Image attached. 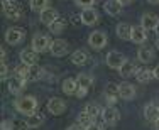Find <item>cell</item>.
<instances>
[{
	"instance_id": "cell-1",
	"label": "cell",
	"mask_w": 159,
	"mask_h": 130,
	"mask_svg": "<svg viewBox=\"0 0 159 130\" xmlns=\"http://www.w3.org/2000/svg\"><path fill=\"white\" fill-rule=\"evenodd\" d=\"M16 110L22 115L29 117V115H34L37 112V98L36 96H31V95H25V96H20L17 98L16 103H14Z\"/></svg>"
},
{
	"instance_id": "cell-3",
	"label": "cell",
	"mask_w": 159,
	"mask_h": 130,
	"mask_svg": "<svg viewBox=\"0 0 159 130\" xmlns=\"http://www.w3.org/2000/svg\"><path fill=\"white\" fill-rule=\"evenodd\" d=\"M51 43L52 41L49 39L46 34H36L32 37V49L36 52H43V51H48L51 47Z\"/></svg>"
},
{
	"instance_id": "cell-37",
	"label": "cell",
	"mask_w": 159,
	"mask_h": 130,
	"mask_svg": "<svg viewBox=\"0 0 159 130\" xmlns=\"http://www.w3.org/2000/svg\"><path fill=\"white\" fill-rule=\"evenodd\" d=\"M85 130H103V128H102V125H98V123L93 122V123L88 125V127H85Z\"/></svg>"
},
{
	"instance_id": "cell-17",
	"label": "cell",
	"mask_w": 159,
	"mask_h": 130,
	"mask_svg": "<svg viewBox=\"0 0 159 130\" xmlns=\"http://www.w3.org/2000/svg\"><path fill=\"white\" fill-rule=\"evenodd\" d=\"M157 22H159V19L154 14H146V15H142V19H141V25L146 30H156Z\"/></svg>"
},
{
	"instance_id": "cell-26",
	"label": "cell",
	"mask_w": 159,
	"mask_h": 130,
	"mask_svg": "<svg viewBox=\"0 0 159 130\" xmlns=\"http://www.w3.org/2000/svg\"><path fill=\"white\" fill-rule=\"evenodd\" d=\"M135 78H137L139 83H149L154 79V73H152V69H142L141 68L137 71V74H135Z\"/></svg>"
},
{
	"instance_id": "cell-16",
	"label": "cell",
	"mask_w": 159,
	"mask_h": 130,
	"mask_svg": "<svg viewBox=\"0 0 159 130\" xmlns=\"http://www.w3.org/2000/svg\"><path fill=\"white\" fill-rule=\"evenodd\" d=\"M130 41L134 44H144L147 41V34H146V29L142 25L139 27H132V36H130Z\"/></svg>"
},
{
	"instance_id": "cell-42",
	"label": "cell",
	"mask_w": 159,
	"mask_h": 130,
	"mask_svg": "<svg viewBox=\"0 0 159 130\" xmlns=\"http://www.w3.org/2000/svg\"><path fill=\"white\" fill-rule=\"evenodd\" d=\"M147 2H149V3H152V5H157V3H159V0H147Z\"/></svg>"
},
{
	"instance_id": "cell-10",
	"label": "cell",
	"mask_w": 159,
	"mask_h": 130,
	"mask_svg": "<svg viewBox=\"0 0 159 130\" xmlns=\"http://www.w3.org/2000/svg\"><path fill=\"white\" fill-rule=\"evenodd\" d=\"M48 110L52 115H61V113H64V110H66V103H64L61 98L54 96L48 101Z\"/></svg>"
},
{
	"instance_id": "cell-13",
	"label": "cell",
	"mask_w": 159,
	"mask_h": 130,
	"mask_svg": "<svg viewBox=\"0 0 159 130\" xmlns=\"http://www.w3.org/2000/svg\"><path fill=\"white\" fill-rule=\"evenodd\" d=\"M119 96L122 100H134L135 98V86L130 83H122L119 85Z\"/></svg>"
},
{
	"instance_id": "cell-12",
	"label": "cell",
	"mask_w": 159,
	"mask_h": 130,
	"mask_svg": "<svg viewBox=\"0 0 159 130\" xmlns=\"http://www.w3.org/2000/svg\"><path fill=\"white\" fill-rule=\"evenodd\" d=\"M122 7L124 5L119 2V0H107V2L103 3V10L108 15H112V17H117V15L122 14Z\"/></svg>"
},
{
	"instance_id": "cell-38",
	"label": "cell",
	"mask_w": 159,
	"mask_h": 130,
	"mask_svg": "<svg viewBox=\"0 0 159 130\" xmlns=\"http://www.w3.org/2000/svg\"><path fill=\"white\" fill-rule=\"evenodd\" d=\"M66 130H85V127H81V125H70V127H68Z\"/></svg>"
},
{
	"instance_id": "cell-43",
	"label": "cell",
	"mask_w": 159,
	"mask_h": 130,
	"mask_svg": "<svg viewBox=\"0 0 159 130\" xmlns=\"http://www.w3.org/2000/svg\"><path fill=\"white\" fill-rule=\"evenodd\" d=\"M154 128L159 130V120H157V122H154Z\"/></svg>"
},
{
	"instance_id": "cell-9",
	"label": "cell",
	"mask_w": 159,
	"mask_h": 130,
	"mask_svg": "<svg viewBox=\"0 0 159 130\" xmlns=\"http://www.w3.org/2000/svg\"><path fill=\"white\" fill-rule=\"evenodd\" d=\"M102 118H103L105 123L113 125V123H117V122L120 120V113H119V110H117L115 106L110 105V106H107V108H103V112H102Z\"/></svg>"
},
{
	"instance_id": "cell-4",
	"label": "cell",
	"mask_w": 159,
	"mask_h": 130,
	"mask_svg": "<svg viewBox=\"0 0 159 130\" xmlns=\"http://www.w3.org/2000/svg\"><path fill=\"white\" fill-rule=\"evenodd\" d=\"M49 51H51V54L56 56V58H63V56H66L68 51H70V44L63 39H54L51 43Z\"/></svg>"
},
{
	"instance_id": "cell-27",
	"label": "cell",
	"mask_w": 159,
	"mask_h": 130,
	"mask_svg": "<svg viewBox=\"0 0 159 130\" xmlns=\"http://www.w3.org/2000/svg\"><path fill=\"white\" fill-rule=\"evenodd\" d=\"M43 76H44V69L41 66H37V64L29 66V81H39Z\"/></svg>"
},
{
	"instance_id": "cell-8",
	"label": "cell",
	"mask_w": 159,
	"mask_h": 130,
	"mask_svg": "<svg viewBox=\"0 0 159 130\" xmlns=\"http://www.w3.org/2000/svg\"><path fill=\"white\" fill-rule=\"evenodd\" d=\"M24 39H25V32L22 29H19V27H10L5 32V41L9 44H12V46L20 44Z\"/></svg>"
},
{
	"instance_id": "cell-28",
	"label": "cell",
	"mask_w": 159,
	"mask_h": 130,
	"mask_svg": "<svg viewBox=\"0 0 159 130\" xmlns=\"http://www.w3.org/2000/svg\"><path fill=\"white\" fill-rule=\"evenodd\" d=\"M24 86H25V81H22V79L14 78L12 81H9V91H10L12 95L20 93V90H24Z\"/></svg>"
},
{
	"instance_id": "cell-40",
	"label": "cell",
	"mask_w": 159,
	"mask_h": 130,
	"mask_svg": "<svg viewBox=\"0 0 159 130\" xmlns=\"http://www.w3.org/2000/svg\"><path fill=\"white\" fill-rule=\"evenodd\" d=\"M119 2L122 3V5H129V3H132L134 0H119Z\"/></svg>"
},
{
	"instance_id": "cell-32",
	"label": "cell",
	"mask_w": 159,
	"mask_h": 130,
	"mask_svg": "<svg viewBox=\"0 0 159 130\" xmlns=\"http://www.w3.org/2000/svg\"><path fill=\"white\" fill-rule=\"evenodd\" d=\"M78 123L81 125V127H88L90 123H93V117L90 115V113H86L85 110H83V112L78 115Z\"/></svg>"
},
{
	"instance_id": "cell-2",
	"label": "cell",
	"mask_w": 159,
	"mask_h": 130,
	"mask_svg": "<svg viewBox=\"0 0 159 130\" xmlns=\"http://www.w3.org/2000/svg\"><path fill=\"white\" fill-rule=\"evenodd\" d=\"M2 10L7 15V19H12V20H16L22 15V7L14 0H2Z\"/></svg>"
},
{
	"instance_id": "cell-39",
	"label": "cell",
	"mask_w": 159,
	"mask_h": 130,
	"mask_svg": "<svg viewBox=\"0 0 159 130\" xmlns=\"http://www.w3.org/2000/svg\"><path fill=\"white\" fill-rule=\"evenodd\" d=\"M152 73H154V78H156V79H159V64H157V66L152 69Z\"/></svg>"
},
{
	"instance_id": "cell-31",
	"label": "cell",
	"mask_w": 159,
	"mask_h": 130,
	"mask_svg": "<svg viewBox=\"0 0 159 130\" xmlns=\"http://www.w3.org/2000/svg\"><path fill=\"white\" fill-rule=\"evenodd\" d=\"M64 25H66V22H64L63 19H58V20H54L49 25V30H51L52 34H61L64 30Z\"/></svg>"
},
{
	"instance_id": "cell-22",
	"label": "cell",
	"mask_w": 159,
	"mask_h": 130,
	"mask_svg": "<svg viewBox=\"0 0 159 130\" xmlns=\"http://www.w3.org/2000/svg\"><path fill=\"white\" fill-rule=\"evenodd\" d=\"M44 123V115L43 113H34V115H29L27 120H25V125H27L29 128H37L41 127V125Z\"/></svg>"
},
{
	"instance_id": "cell-11",
	"label": "cell",
	"mask_w": 159,
	"mask_h": 130,
	"mask_svg": "<svg viewBox=\"0 0 159 130\" xmlns=\"http://www.w3.org/2000/svg\"><path fill=\"white\" fill-rule=\"evenodd\" d=\"M39 19H41V22H43L44 25H51L54 20H58V19H59V15H58V10H56V9L48 7V9H44L43 12H41Z\"/></svg>"
},
{
	"instance_id": "cell-30",
	"label": "cell",
	"mask_w": 159,
	"mask_h": 130,
	"mask_svg": "<svg viewBox=\"0 0 159 130\" xmlns=\"http://www.w3.org/2000/svg\"><path fill=\"white\" fill-rule=\"evenodd\" d=\"M29 3H31L32 10H39V12L49 7V0H29Z\"/></svg>"
},
{
	"instance_id": "cell-24",
	"label": "cell",
	"mask_w": 159,
	"mask_h": 130,
	"mask_svg": "<svg viewBox=\"0 0 159 130\" xmlns=\"http://www.w3.org/2000/svg\"><path fill=\"white\" fill-rule=\"evenodd\" d=\"M63 93L64 95H75L76 93V90H78V83H76V79H73V78H68V79H64L63 81Z\"/></svg>"
},
{
	"instance_id": "cell-21",
	"label": "cell",
	"mask_w": 159,
	"mask_h": 130,
	"mask_svg": "<svg viewBox=\"0 0 159 130\" xmlns=\"http://www.w3.org/2000/svg\"><path fill=\"white\" fill-rule=\"evenodd\" d=\"M117 96H119V86L115 83H108L105 86V98H107V101L113 105L117 101Z\"/></svg>"
},
{
	"instance_id": "cell-7",
	"label": "cell",
	"mask_w": 159,
	"mask_h": 130,
	"mask_svg": "<svg viewBox=\"0 0 159 130\" xmlns=\"http://www.w3.org/2000/svg\"><path fill=\"white\" fill-rule=\"evenodd\" d=\"M107 66L108 68H112V69H120L122 68V64L125 63V58H124V54L122 52H119V51H110L107 54Z\"/></svg>"
},
{
	"instance_id": "cell-18",
	"label": "cell",
	"mask_w": 159,
	"mask_h": 130,
	"mask_svg": "<svg viewBox=\"0 0 159 130\" xmlns=\"http://www.w3.org/2000/svg\"><path fill=\"white\" fill-rule=\"evenodd\" d=\"M137 58L141 63H151L154 59V49L142 44V47H139V51H137Z\"/></svg>"
},
{
	"instance_id": "cell-19",
	"label": "cell",
	"mask_w": 159,
	"mask_h": 130,
	"mask_svg": "<svg viewBox=\"0 0 159 130\" xmlns=\"http://www.w3.org/2000/svg\"><path fill=\"white\" fill-rule=\"evenodd\" d=\"M137 71H139V68L135 66L134 63H130V61H125V63L122 64V68L119 69V73H120L122 78H130V76L137 74Z\"/></svg>"
},
{
	"instance_id": "cell-15",
	"label": "cell",
	"mask_w": 159,
	"mask_h": 130,
	"mask_svg": "<svg viewBox=\"0 0 159 130\" xmlns=\"http://www.w3.org/2000/svg\"><path fill=\"white\" fill-rule=\"evenodd\" d=\"M20 61L22 64H25V66H34V64H37V52L34 51V49H24V51L20 52Z\"/></svg>"
},
{
	"instance_id": "cell-29",
	"label": "cell",
	"mask_w": 159,
	"mask_h": 130,
	"mask_svg": "<svg viewBox=\"0 0 159 130\" xmlns=\"http://www.w3.org/2000/svg\"><path fill=\"white\" fill-rule=\"evenodd\" d=\"M14 76H16L17 79H22V81L27 83V81H29V66H25V64L17 66V68H16V73H14Z\"/></svg>"
},
{
	"instance_id": "cell-20",
	"label": "cell",
	"mask_w": 159,
	"mask_h": 130,
	"mask_svg": "<svg viewBox=\"0 0 159 130\" xmlns=\"http://www.w3.org/2000/svg\"><path fill=\"white\" fill-rule=\"evenodd\" d=\"M132 36V25L125 24V22H120L119 25H117V37L122 41H129Z\"/></svg>"
},
{
	"instance_id": "cell-23",
	"label": "cell",
	"mask_w": 159,
	"mask_h": 130,
	"mask_svg": "<svg viewBox=\"0 0 159 130\" xmlns=\"http://www.w3.org/2000/svg\"><path fill=\"white\" fill-rule=\"evenodd\" d=\"M86 61H88V52L83 51V49H78L71 54V63L76 64V66H83Z\"/></svg>"
},
{
	"instance_id": "cell-6",
	"label": "cell",
	"mask_w": 159,
	"mask_h": 130,
	"mask_svg": "<svg viewBox=\"0 0 159 130\" xmlns=\"http://www.w3.org/2000/svg\"><path fill=\"white\" fill-rule=\"evenodd\" d=\"M98 10L93 9V7H88V9H83L81 14H80V20L85 25H95L98 22Z\"/></svg>"
},
{
	"instance_id": "cell-35",
	"label": "cell",
	"mask_w": 159,
	"mask_h": 130,
	"mask_svg": "<svg viewBox=\"0 0 159 130\" xmlns=\"http://www.w3.org/2000/svg\"><path fill=\"white\" fill-rule=\"evenodd\" d=\"M7 74H9L7 64H5V61H2V64H0V78H2V81H5V79H7Z\"/></svg>"
},
{
	"instance_id": "cell-14",
	"label": "cell",
	"mask_w": 159,
	"mask_h": 130,
	"mask_svg": "<svg viewBox=\"0 0 159 130\" xmlns=\"http://www.w3.org/2000/svg\"><path fill=\"white\" fill-rule=\"evenodd\" d=\"M144 117L147 122H157L159 120V105L156 103H147L146 108H144Z\"/></svg>"
},
{
	"instance_id": "cell-45",
	"label": "cell",
	"mask_w": 159,
	"mask_h": 130,
	"mask_svg": "<svg viewBox=\"0 0 159 130\" xmlns=\"http://www.w3.org/2000/svg\"><path fill=\"white\" fill-rule=\"evenodd\" d=\"M156 46H157V49H159V39L156 41Z\"/></svg>"
},
{
	"instance_id": "cell-41",
	"label": "cell",
	"mask_w": 159,
	"mask_h": 130,
	"mask_svg": "<svg viewBox=\"0 0 159 130\" xmlns=\"http://www.w3.org/2000/svg\"><path fill=\"white\" fill-rule=\"evenodd\" d=\"M0 58H2V61H5V51H3V47L0 49Z\"/></svg>"
},
{
	"instance_id": "cell-36",
	"label": "cell",
	"mask_w": 159,
	"mask_h": 130,
	"mask_svg": "<svg viewBox=\"0 0 159 130\" xmlns=\"http://www.w3.org/2000/svg\"><path fill=\"white\" fill-rule=\"evenodd\" d=\"M0 130H14V122L12 120H2Z\"/></svg>"
},
{
	"instance_id": "cell-5",
	"label": "cell",
	"mask_w": 159,
	"mask_h": 130,
	"mask_svg": "<svg viewBox=\"0 0 159 130\" xmlns=\"http://www.w3.org/2000/svg\"><path fill=\"white\" fill-rule=\"evenodd\" d=\"M88 44L93 49H103L107 46V34L102 32V30H93L88 37Z\"/></svg>"
},
{
	"instance_id": "cell-25",
	"label": "cell",
	"mask_w": 159,
	"mask_h": 130,
	"mask_svg": "<svg viewBox=\"0 0 159 130\" xmlns=\"http://www.w3.org/2000/svg\"><path fill=\"white\" fill-rule=\"evenodd\" d=\"M76 83H78V88H81V90H90V86H92V76L85 74V73H80L76 76Z\"/></svg>"
},
{
	"instance_id": "cell-33",
	"label": "cell",
	"mask_w": 159,
	"mask_h": 130,
	"mask_svg": "<svg viewBox=\"0 0 159 130\" xmlns=\"http://www.w3.org/2000/svg\"><path fill=\"white\" fill-rule=\"evenodd\" d=\"M83 110H85L86 113H90V115H92L93 118H95L97 115H100V113H102L100 106H98L97 103H88V105H86V106H85V108H83Z\"/></svg>"
},
{
	"instance_id": "cell-44",
	"label": "cell",
	"mask_w": 159,
	"mask_h": 130,
	"mask_svg": "<svg viewBox=\"0 0 159 130\" xmlns=\"http://www.w3.org/2000/svg\"><path fill=\"white\" fill-rule=\"evenodd\" d=\"M156 34L159 36V22H157V27H156Z\"/></svg>"
},
{
	"instance_id": "cell-34",
	"label": "cell",
	"mask_w": 159,
	"mask_h": 130,
	"mask_svg": "<svg viewBox=\"0 0 159 130\" xmlns=\"http://www.w3.org/2000/svg\"><path fill=\"white\" fill-rule=\"evenodd\" d=\"M97 0H76V3L80 7H83V9H88V7H93L95 5Z\"/></svg>"
}]
</instances>
